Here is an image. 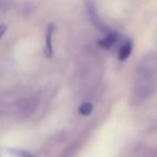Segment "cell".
Here are the masks:
<instances>
[{
  "label": "cell",
  "instance_id": "cell-4",
  "mask_svg": "<svg viewBox=\"0 0 157 157\" xmlns=\"http://www.w3.org/2000/svg\"><path fill=\"white\" fill-rule=\"evenodd\" d=\"M132 41H128L119 50V60L125 61L129 57V55L132 54Z\"/></svg>",
  "mask_w": 157,
  "mask_h": 157
},
{
  "label": "cell",
  "instance_id": "cell-1",
  "mask_svg": "<svg viewBox=\"0 0 157 157\" xmlns=\"http://www.w3.org/2000/svg\"><path fill=\"white\" fill-rule=\"evenodd\" d=\"M86 6H87V13H88V17H89L91 24L94 26L96 29H98L99 31L101 32H109L108 31V27L105 25L103 21L101 19L98 15V12H97V9L95 6L94 2L92 0H88L86 2Z\"/></svg>",
  "mask_w": 157,
  "mask_h": 157
},
{
  "label": "cell",
  "instance_id": "cell-6",
  "mask_svg": "<svg viewBox=\"0 0 157 157\" xmlns=\"http://www.w3.org/2000/svg\"><path fill=\"white\" fill-rule=\"evenodd\" d=\"M143 157H157V150H153V151H149L145 153Z\"/></svg>",
  "mask_w": 157,
  "mask_h": 157
},
{
  "label": "cell",
  "instance_id": "cell-5",
  "mask_svg": "<svg viewBox=\"0 0 157 157\" xmlns=\"http://www.w3.org/2000/svg\"><path fill=\"white\" fill-rule=\"evenodd\" d=\"M92 111H93V106L91 103H85L79 107V112L82 116H89Z\"/></svg>",
  "mask_w": 157,
  "mask_h": 157
},
{
  "label": "cell",
  "instance_id": "cell-7",
  "mask_svg": "<svg viewBox=\"0 0 157 157\" xmlns=\"http://www.w3.org/2000/svg\"><path fill=\"white\" fill-rule=\"evenodd\" d=\"M6 26L0 25V39L3 36L4 33H6Z\"/></svg>",
  "mask_w": 157,
  "mask_h": 157
},
{
  "label": "cell",
  "instance_id": "cell-3",
  "mask_svg": "<svg viewBox=\"0 0 157 157\" xmlns=\"http://www.w3.org/2000/svg\"><path fill=\"white\" fill-rule=\"evenodd\" d=\"M117 39H118V36H117V33L107 32V34H106L103 39L99 40L98 46H99V47H101V48H104V49H108V48L112 47V45L116 43Z\"/></svg>",
  "mask_w": 157,
  "mask_h": 157
},
{
  "label": "cell",
  "instance_id": "cell-2",
  "mask_svg": "<svg viewBox=\"0 0 157 157\" xmlns=\"http://www.w3.org/2000/svg\"><path fill=\"white\" fill-rule=\"evenodd\" d=\"M55 32V24L50 23L46 30V42H45V54L47 58H52L54 54V46H52V36Z\"/></svg>",
  "mask_w": 157,
  "mask_h": 157
}]
</instances>
